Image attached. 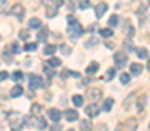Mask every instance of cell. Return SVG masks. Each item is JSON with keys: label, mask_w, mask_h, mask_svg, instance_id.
<instances>
[{"label": "cell", "mask_w": 150, "mask_h": 131, "mask_svg": "<svg viewBox=\"0 0 150 131\" xmlns=\"http://www.w3.org/2000/svg\"><path fill=\"white\" fill-rule=\"evenodd\" d=\"M72 101H74L75 107H82V105H84V98H82L80 94H75L74 98H72Z\"/></svg>", "instance_id": "44dd1931"}, {"label": "cell", "mask_w": 150, "mask_h": 131, "mask_svg": "<svg viewBox=\"0 0 150 131\" xmlns=\"http://www.w3.org/2000/svg\"><path fill=\"white\" fill-rule=\"evenodd\" d=\"M112 35H113L112 28H101V30H100V37H103V39H108V37H112Z\"/></svg>", "instance_id": "d6986e66"}, {"label": "cell", "mask_w": 150, "mask_h": 131, "mask_svg": "<svg viewBox=\"0 0 150 131\" xmlns=\"http://www.w3.org/2000/svg\"><path fill=\"white\" fill-rule=\"evenodd\" d=\"M21 79H23V74H21V72H14V74H12V81H16V82H19Z\"/></svg>", "instance_id": "d6a6232c"}, {"label": "cell", "mask_w": 150, "mask_h": 131, "mask_svg": "<svg viewBox=\"0 0 150 131\" xmlns=\"http://www.w3.org/2000/svg\"><path fill=\"white\" fill-rule=\"evenodd\" d=\"M59 49H61V52H63L65 56H70V54H72V49H70L68 45H59Z\"/></svg>", "instance_id": "f546056e"}, {"label": "cell", "mask_w": 150, "mask_h": 131, "mask_svg": "<svg viewBox=\"0 0 150 131\" xmlns=\"http://www.w3.org/2000/svg\"><path fill=\"white\" fill-rule=\"evenodd\" d=\"M89 96H91V98H93V100H98V98H100V96H101V91H100V89H96V87H94V89H91V91H89Z\"/></svg>", "instance_id": "d4e9b609"}, {"label": "cell", "mask_w": 150, "mask_h": 131, "mask_svg": "<svg viewBox=\"0 0 150 131\" xmlns=\"http://www.w3.org/2000/svg\"><path fill=\"white\" fill-rule=\"evenodd\" d=\"M28 25H30V28H33V30H38V28H42V21H40L38 18H32Z\"/></svg>", "instance_id": "ac0fdd59"}, {"label": "cell", "mask_w": 150, "mask_h": 131, "mask_svg": "<svg viewBox=\"0 0 150 131\" xmlns=\"http://www.w3.org/2000/svg\"><path fill=\"white\" fill-rule=\"evenodd\" d=\"M112 107H113V100H112V98H107V100H105V103H103V110H105V112H110V110H112Z\"/></svg>", "instance_id": "ffe728a7"}, {"label": "cell", "mask_w": 150, "mask_h": 131, "mask_svg": "<svg viewBox=\"0 0 150 131\" xmlns=\"http://www.w3.org/2000/svg\"><path fill=\"white\" fill-rule=\"evenodd\" d=\"M129 81H131V75L129 74H120V82L122 84H127Z\"/></svg>", "instance_id": "4dcf8cb0"}, {"label": "cell", "mask_w": 150, "mask_h": 131, "mask_svg": "<svg viewBox=\"0 0 150 131\" xmlns=\"http://www.w3.org/2000/svg\"><path fill=\"white\" fill-rule=\"evenodd\" d=\"M11 14H14L18 19H23V16H25V9H23V5H19V4H16L12 9H11Z\"/></svg>", "instance_id": "52a82bcc"}, {"label": "cell", "mask_w": 150, "mask_h": 131, "mask_svg": "<svg viewBox=\"0 0 150 131\" xmlns=\"http://www.w3.org/2000/svg\"><path fill=\"white\" fill-rule=\"evenodd\" d=\"M23 124H26V126H33V117H32V115H26Z\"/></svg>", "instance_id": "e575fe53"}, {"label": "cell", "mask_w": 150, "mask_h": 131, "mask_svg": "<svg viewBox=\"0 0 150 131\" xmlns=\"http://www.w3.org/2000/svg\"><path fill=\"white\" fill-rule=\"evenodd\" d=\"M9 79V74L7 72H0V82H4V81H7Z\"/></svg>", "instance_id": "74e56055"}, {"label": "cell", "mask_w": 150, "mask_h": 131, "mask_svg": "<svg viewBox=\"0 0 150 131\" xmlns=\"http://www.w3.org/2000/svg\"><path fill=\"white\" fill-rule=\"evenodd\" d=\"M89 5H91L89 0H80V2H79V7H80V9H87Z\"/></svg>", "instance_id": "836d02e7"}, {"label": "cell", "mask_w": 150, "mask_h": 131, "mask_svg": "<svg viewBox=\"0 0 150 131\" xmlns=\"http://www.w3.org/2000/svg\"><path fill=\"white\" fill-rule=\"evenodd\" d=\"M47 115H49V119H51L52 123H59V119H61V112H59L58 108H51V110L47 112Z\"/></svg>", "instance_id": "ba28073f"}, {"label": "cell", "mask_w": 150, "mask_h": 131, "mask_svg": "<svg viewBox=\"0 0 150 131\" xmlns=\"http://www.w3.org/2000/svg\"><path fill=\"white\" fill-rule=\"evenodd\" d=\"M107 9H108L107 2H101V4H98V5H96V11H94V12H96V16H98V18H101V16L107 12Z\"/></svg>", "instance_id": "30bf717a"}, {"label": "cell", "mask_w": 150, "mask_h": 131, "mask_svg": "<svg viewBox=\"0 0 150 131\" xmlns=\"http://www.w3.org/2000/svg\"><path fill=\"white\" fill-rule=\"evenodd\" d=\"M145 105H147V94L140 96V100H138V103H136V108H138V112H143Z\"/></svg>", "instance_id": "5bb4252c"}, {"label": "cell", "mask_w": 150, "mask_h": 131, "mask_svg": "<svg viewBox=\"0 0 150 131\" xmlns=\"http://www.w3.org/2000/svg\"><path fill=\"white\" fill-rule=\"evenodd\" d=\"M47 65H49V67H52V68H56V67H59V65H61V59H59V58H51V59L47 61Z\"/></svg>", "instance_id": "603a6c76"}, {"label": "cell", "mask_w": 150, "mask_h": 131, "mask_svg": "<svg viewBox=\"0 0 150 131\" xmlns=\"http://www.w3.org/2000/svg\"><path fill=\"white\" fill-rule=\"evenodd\" d=\"M21 94H23V87L18 84V86H14L11 89V94H9V96H11V98H18V96H21Z\"/></svg>", "instance_id": "4fadbf2b"}, {"label": "cell", "mask_w": 150, "mask_h": 131, "mask_svg": "<svg viewBox=\"0 0 150 131\" xmlns=\"http://www.w3.org/2000/svg\"><path fill=\"white\" fill-rule=\"evenodd\" d=\"M65 117H67V121H70V123L79 121V112H77L75 108H68V110L65 112Z\"/></svg>", "instance_id": "9c48e42d"}, {"label": "cell", "mask_w": 150, "mask_h": 131, "mask_svg": "<svg viewBox=\"0 0 150 131\" xmlns=\"http://www.w3.org/2000/svg\"><path fill=\"white\" fill-rule=\"evenodd\" d=\"M56 49H58L56 45H52V44H47V45L44 47V54H45V56H52V54L56 52Z\"/></svg>", "instance_id": "2e32d148"}, {"label": "cell", "mask_w": 150, "mask_h": 131, "mask_svg": "<svg viewBox=\"0 0 150 131\" xmlns=\"http://www.w3.org/2000/svg\"><path fill=\"white\" fill-rule=\"evenodd\" d=\"M40 110H42V108H40V105H33V114H35V115L40 114Z\"/></svg>", "instance_id": "60d3db41"}, {"label": "cell", "mask_w": 150, "mask_h": 131, "mask_svg": "<svg viewBox=\"0 0 150 131\" xmlns=\"http://www.w3.org/2000/svg\"><path fill=\"white\" fill-rule=\"evenodd\" d=\"M40 30V33H38V42H45V39H47V30H44V28H38Z\"/></svg>", "instance_id": "83f0119b"}, {"label": "cell", "mask_w": 150, "mask_h": 131, "mask_svg": "<svg viewBox=\"0 0 150 131\" xmlns=\"http://www.w3.org/2000/svg\"><path fill=\"white\" fill-rule=\"evenodd\" d=\"M33 124H35V126H37L38 130H45V126H47V123H45V121H44V119H42V117H37V119H35V123H33Z\"/></svg>", "instance_id": "7402d4cb"}, {"label": "cell", "mask_w": 150, "mask_h": 131, "mask_svg": "<svg viewBox=\"0 0 150 131\" xmlns=\"http://www.w3.org/2000/svg\"><path fill=\"white\" fill-rule=\"evenodd\" d=\"M138 128V123H136V119H127V121H124L117 130L119 131H134Z\"/></svg>", "instance_id": "7a4b0ae2"}, {"label": "cell", "mask_w": 150, "mask_h": 131, "mask_svg": "<svg viewBox=\"0 0 150 131\" xmlns=\"http://www.w3.org/2000/svg\"><path fill=\"white\" fill-rule=\"evenodd\" d=\"M52 2H54V5H56V7H59V5H63V4H65V0H52Z\"/></svg>", "instance_id": "7bdbcfd3"}, {"label": "cell", "mask_w": 150, "mask_h": 131, "mask_svg": "<svg viewBox=\"0 0 150 131\" xmlns=\"http://www.w3.org/2000/svg\"><path fill=\"white\" fill-rule=\"evenodd\" d=\"M68 75H70V72H68V70H63V72H61V77H68Z\"/></svg>", "instance_id": "ee69618b"}, {"label": "cell", "mask_w": 150, "mask_h": 131, "mask_svg": "<svg viewBox=\"0 0 150 131\" xmlns=\"http://www.w3.org/2000/svg\"><path fill=\"white\" fill-rule=\"evenodd\" d=\"M94 44H98V39H96V37H93L89 42L86 44V47H91V45H94Z\"/></svg>", "instance_id": "ab89813d"}, {"label": "cell", "mask_w": 150, "mask_h": 131, "mask_svg": "<svg viewBox=\"0 0 150 131\" xmlns=\"http://www.w3.org/2000/svg\"><path fill=\"white\" fill-rule=\"evenodd\" d=\"M129 70H131L133 75H140V74L143 72V65H140V63H131V65H129Z\"/></svg>", "instance_id": "8fae6325"}, {"label": "cell", "mask_w": 150, "mask_h": 131, "mask_svg": "<svg viewBox=\"0 0 150 131\" xmlns=\"http://www.w3.org/2000/svg\"><path fill=\"white\" fill-rule=\"evenodd\" d=\"M19 39H21V40H26V39H28V30H21V32H19Z\"/></svg>", "instance_id": "d590c367"}, {"label": "cell", "mask_w": 150, "mask_h": 131, "mask_svg": "<svg viewBox=\"0 0 150 131\" xmlns=\"http://www.w3.org/2000/svg\"><path fill=\"white\" fill-rule=\"evenodd\" d=\"M68 131H74V130H68Z\"/></svg>", "instance_id": "f6af8a7d"}, {"label": "cell", "mask_w": 150, "mask_h": 131, "mask_svg": "<svg viewBox=\"0 0 150 131\" xmlns=\"http://www.w3.org/2000/svg\"><path fill=\"white\" fill-rule=\"evenodd\" d=\"M7 52H11V54H18V52H21L19 44H18V42H12L9 47H7Z\"/></svg>", "instance_id": "9a60e30c"}, {"label": "cell", "mask_w": 150, "mask_h": 131, "mask_svg": "<svg viewBox=\"0 0 150 131\" xmlns=\"http://www.w3.org/2000/svg\"><path fill=\"white\" fill-rule=\"evenodd\" d=\"M113 74H115V68H110V70L107 72V81H110V79H112Z\"/></svg>", "instance_id": "f35d334b"}, {"label": "cell", "mask_w": 150, "mask_h": 131, "mask_svg": "<svg viewBox=\"0 0 150 131\" xmlns=\"http://www.w3.org/2000/svg\"><path fill=\"white\" fill-rule=\"evenodd\" d=\"M68 21H70V25H68V33H70V37H72V39L80 37V35H82V32H84V30H82V26H80V23H79V21H75L72 16L68 18Z\"/></svg>", "instance_id": "6da1fadb"}, {"label": "cell", "mask_w": 150, "mask_h": 131, "mask_svg": "<svg viewBox=\"0 0 150 131\" xmlns=\"http://www.w3.org/2000/svg\"><path fill=\"white\" fill-rule=\"evenodd\" d=\"M80 131H91V121H80Z\"/></svg>", "instance_id": "484cf974"}, {"label": "cell", "mask_w": 150, "mask_h": 131, "mask_svg": "<svg viewBox=\"0 0 150 131\" xmlns=\"http://www.w3.org/2000/svg\"><path fill=\"white\" fill-rule=\"evenodd\" d=\"M4 59H5L7 63H11V61H12V56H11V52H7V51H5V52H4Z\"/></svg>", "instance_id": "8d00e7d4"}, {"label": "cell", "mask_w": 150, "mask_h": 131, "mask_svg": "<svg viewBox=\"0 0 150 131\" xmlns=\"http://www.w3.org/2000/svg\"><path fill=\"white\" fill-rule=\"evenodd\" d=\"M98 68H100V65H98L96 61H91V63H89V67L86 68V74H96V72H98Z\"/></svg>", "instance_id": "e0dca14e"}, {"label": "cell", "mask_w": 150, "mask_h": 131, "mask_svg": "<svg viewBox=\"0 0 150 131\" xmlns=\"http://www.w3.org/2000/svg\"><path fill=\"white\" fill-rule=\"evenodd\" d=\"M45 16H47V18H54V16H58V7H56V5H49V7H45Z\"/></svg>", "instance_id": "7c38bea8"}, {"label": "cell", "mask_w": 150, "mask_h": 131, "mask_svg": "<svg viewBox=\"0 0 150 131\" xmlns=\"http://www.w3.org/2000/svg\"><path fill=\"white\" fill-rule=\"evenodd\" d=\"M136 54H138V58H142V59H147V58H149V51H147V49H136Z\"/></svg>", "instance_id": "cb8c5ba5"}, {"label": "cell", "mask_w": 150, "mask_h": 131, "mask_svg": "<svg viewBox=\"0 0 150 131\" xmlns=\"http://www.w3.org/2000/svg\"><path fill=\"white\" fill-rule=\"evenodd\" d=\"M108 25H110V28H113V26H117V25H119V16H117V14L110 16V19H108Z\"/></svg>", "instance_id": "4316f807"}, {"label": "cell", "mask_w": 150, "mask_h": 131, "mask_svg": "<svg viewBox=\"0 0 150 131\" xmlns=\"http://www.w3.org/2000/svg\"><path fill=\"white\" fill-rule=\"evenodd\" d=\"M40 86H45V82L38 75H30V89L35 91V87H40Z\"/></svg>", "instance_id": "8992f818"}, {"label": "cell", "mask_w": 150, "mask_h": 131, "mask_svg": "<svg viewBox=\"0 0 150 131\" xmlns=\"http://www.w3.org/2000/svg\"><path fill=\"white\" fill-rule=\"evenodd\" d=\"M113 59H115V67H124V65H127V54H126L124 51L115 52Z\"/></svg>", "instance_id": "3957f363"}, {"label": "cell", "mask_w": 150, "mask_h": 131, "mask_svg": "<svg viewBox=\"0 0 150 131\" xmlns=\"http://www.w3.org/2000/svg\"><path fill=\"white\" fill-rule=\"evenodd\" d=\"M98 114H100V107L96 103H91V105L86 107V115L87 117H96Z\"/></svg>", "instance_id": "5b68a950"}, {"label": "cell", "mask_w": 150, "mask_h": 131, "mask_svg": "<svg viewBox=\"0 0 150 131\" xmlns=\"http://www.w3.org/2000/svg\"><path fill=\"white\" fill-rule=\"evenodd\" d=\"M44 72L49 75V77H54V72H52V67H49L47 63H45V67H44Z\"/></svg>", "instance_id": "1f68e13d"}, {"label": "cell", "mask_w": 150, "mask_h": 131, "mask_svg": "<svg viewBox=\"0 0 150 131\" xmlns=\"http://www.w3.org/2000/svg\"><path fill=\"white\" fill-rule=\"evenodd\" d=\"M9 124H11L12 130H19V128L23 126V121H21V117H18V115L9 114Z\"/></svg>", "instance_id": "277c9868"}, {"label": "cell", "mask_w": 150, "mask_h": 131, "mask_svg": "<svg viewBox=\"0 0 150 131\" xmlns=\"http://www.w3.org/2000/svg\"><path fill=\"white\" fill-rule=\"evenodd\" d=\"M0 9H7V0H0Z\"/></svg>", "instance_id": "b9f144b4"}, {"label": "cell", "mask_w": 150, "mask_h": 131, "mask_svg": "<svg viewBox=\"0 0 150 131\" xmlns=\"http://www.w3.org/2000/svg\"><path fill=\"white\" fill-rule=\"evenodd\" d=\"M35 49H37V44L35 42H28L26 45H25V51H26V52H33Z\"/></svg>", "instance_id": "f1b7e54d"}]
</instances>
